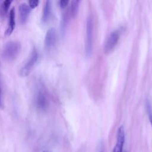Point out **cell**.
Segmentation results:
<instances>
[{
    "mask_svg": "<svg viewBox=\"0 0 152 152\" xmlns=\"http://www.w3.org/2000/svg\"><path fill=\"white\" fill-rule=\"evenodd\" d=\"M21 48V45L18 42L11 41L8 42L3 50L4 58L8 61H14L20 53Z\"/></svg>",
    "mask_w": 152,
    "mask_h": 152,
    "instance_id": "cell-1",
    "label": "cell"
},
{
    "mask_svg": "<svg viewBox=\"0 0 152 152\" xmlns=\"http://www.w3.org/2000/svg\"><path fill=\"white\" fill-rule=\"evenodd\" d=\"M93 23L91 16L89 15L86 20V53L87 56H90L93 49Z\"/></svg>",
    "mask_w": 152,
    "mask_h": 152,
    "instance_id": "cell-2",
    "label": "cell"
},
{
    "mask_svg": "<svg viewBox=\"0 0 152 152\" xmlns=\"http://www.w3.org/2000/svg\"><path fill=\"white\" fill-rule=\"evenodd\" d=\"M38 59V53L36 48H33L31 54L30 55L29 58L26 62L25 65L21 68L20 71V75L22 77H26L27 76L30 71H31L32 68L34 66L35 64L36 63Z\"/></svg>",
    "mask_w": 152,
    "mask_h": 152,
    "instance_id": "cell-3",
    "label": "cell"
},
{
    "mask_svg": "<svg viewBox=\"0 0 152 152\" xmlns=\"http://www.w3.org/2000/svg\"><path fill=\"white\" fill-rule=\"evenodd\" d=\"M120 36V31L115 30L110 33L105 43L104 51L106 54L110 53L116 45Z\"/></svg>",
    "mask_w": 152,
    "mask_h": 152,
    "instance_id": "cell-4",
    "label": "cell"
},
{
    "mask_svg": "<svg viewBox=\"0 0 152 152\" xmlns=\"http://www.w3.org/2000/svg\"><path fill=\"white\" fill-rule=\"evenodd\" d=\"M125 142V130L122 125L119 126L116 134V142L112 152H122Z\"/></svg>",
    "mask_w": 152,
    "mask_h": 152,
    "instance_id": "cell-5",
    "label": "cell"
},
{
    "mask_svg": "<svg viewBox=\"0 0 152 152\" xmlns=\"http://www.w3.org/2000/svg\"><path fill=\"white\" fill-rule=\"evenodd\" d=\"M57 39L56 31L55 28H50L46 32L45 38V45L47 49L53 47Z\"/></svg>",
    "mask_w": 152,
    "mask_h": 152,
    "instance_id": "cell-6",
    "label": "cell"
},
{
    "mask_svg": "<svg viewBox=\"0 0 152 152\" xmlns=\"http://www.w3.org/2000/svg\"><path fill=\"white\" fill-rule=\"evenodd\" d=\"M18 12L20 14V22L22 24H24L28 19L29 14L31 12V8L26 3H22L18 7Z\"/></svg>",
    "mask_w": 152,
    "mask_h": 152,
    "instance_id": "cell-7",
    "label": "cell"
},
{
    "mask_svg": "<svg viewBox=\"0 0 152 152\" xmlns=\"http://www.w3.org/2000/svg\"><path fill=\"white\" fill-rule=\"evenodd\" d=\"M15 9H14V8H12L10 11L8 26H7V30L5 32V35L6 36H10L15 28Z\"/></svg>",
    "mask_w": 152,
    "mask_h": 152,
    "instance_id": "cell-8",
    "label": "cell"
},
{
    "mask_svg": "<svg viewBox=\"0 0 152 152\" xmlns=\"http://www.w3.org/2000/svg\"><path fill=\"white\" fill-rule=\"evenodd\" d=\"M52 12V4L50 1H46L43 10L42 20L43 23H46L51 15Z\"/></svg>",
    "mask_w": 152,
    "mask_h": 152,
    "instance_id": "cell-9",
    "label": "cell"
},
{
    "mask_svg": "<svg viewBox=\"0 0 152 152\" xmlns=\"http://www.w3.org/2000/svg\"><path fill=\"white\" fill-rule=\"evenodd\" d=\"M36 104L37 107L42 110L46 109L48 106L47 97L45 94L42 91H39L37 95Z\"/></svg>",
    "mask_w": 152,
    "mask_h": 152,
    "instance_id": "cell-10",
    "label": "cell"
},
{
    "mask_svg": "<svg viewBox=\"0 0 152 152\" xmlns=\"http://www.w3.org/2000/svg\"><path fill=\"white\" fill-rule=\"evenodd\" d=\"M80 1L78 0H74L71 2V6L68 10L69 14L71 17H75L78 11V8H79V4H80Z\"/></svg>",
    "mask_w": 152,
    "mask_h": 152,
    "instance_id": "cell-11",
    "label": "cell"
},
{
    "mask_svg": "<svg viewBox=\"0 0 152 152\" xmlns=\"http://www.w3.org/2000/svg\"><path fill=\"white\" fill-rule=\"evenodd\" d=\"M146 109H147L148 119L152 127V107H151V103L148 100H147L146 102Z\"/></svg>",
    "mask_w": 152,
    "mask_h": 152,
    "instance_id": "cell-12",
    "label": "cell"
},
{
    "mask_svg": "<svg viewBox=\"0 0 152 152\" xmlns=\"http://www.w3.org/2000/svg\"><path fill=\"white\" fill-rule=\"evenodd\" d=\"M12 1H4L2 4V9L5 12H7L8 11V9L10 7V5L11 4Z\"/></svg>",
    "mask_w": 152,
    "mask_h": 152,
    "instance_id": "cell-13",
    "label": "cell"
},
{
    "mask_svg": "<svg viewBox=\"0 0 152 152\" xmlns=\"http://www.w3.org/2000/svg\"><path fill=\"white\" fill-rule=\"evenodd\" d=\"M39 1H30L28 2V4H29V7L31 9H34L35 8H36L38 5H39Z\"/></svg>",
    "mask_w": 152,
    "mask_h": 152,
    "instance_id": "cell-14",
    "label": "cell"
},
{
    "mask_svg": "<svg viewBox=\"0 0 152 152\" xmlns=\"http://www.w3.org/2000/svg\"><path fill=\"white\" fill-rule=\"evenodd\" d=\"M68 3L69 1L67 0H61L59 1V6L61 8H64L67 6Z\"/></svg>",
    "mask_w": 152,
    "mask_h": 152,
    "instance_id": "cell-15",
    "label": "cell"
},
{
    "mask_svg": "<svg viewBox=\"0 0 152 152\" xmlns=\"http://www.w3.org/2000/svg\"><path fill=\"white\" fill-rule=\"evenodd\" d=\"M3 103H2V91L1 88L0 87V108L3 109Z\"/></svg>",
    "mask_w": 152,
    "mask_h": 152,
    "instance_id": "cell-16",
    "label": "cell"
},
{
    "mask_svg": "<svg viewBox=\"0 0 152 152\" xmlns=\"http://www.w3.org/2000/svg\"><path fill=\"white\" fill-rule=\"evenodd\" d=\"M99 152H104V146L102 143H100L99 146Z\"/></svg>",
    "mask_w": 152,
    "mask_h": 152,
    "instance_id": "cell-17",
    "label": "cell"
},
{
    "mask_svg": "<svg viewBox=\"0 0 152 152\" xmlns=\"http://www.w3.org/2000/svg\"><path fill=\"white\" fill-rule=\"evenodd\" d=\"M43 152H49V151H43Z\"/></svg>",
    "mask_w": 152,
    "mask_h": 152,
    "instance_id": "cell-18",
    "label": "cell"
}]
</instances>
